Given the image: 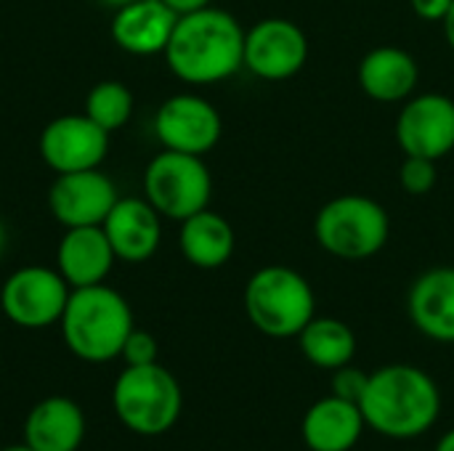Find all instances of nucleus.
I'll return each instance as SVG.
<instances>
[{"label":"nucleus","mask_w":454,"mask_h":451,"mask_svg":"<svg viewBox=\"0 0 454 451\" xmlns=\"http://www.w3.org/2000/svg\"><path fill=\"white\" fill-rule=\"evenodd\" d=\"M157 354H160V348H157L154 335H149V332L133 327V332L128 335V340H125L120 356L125 359L128 367H144V364H154V362H157Z\"/></svg>","instance_id":"393cba45"},{"label":"nucleus","mask_w":454,"mask_h":451,"mask_svg":"<svg viewBox=\"0 0 454 451\" xmlns=\"http://www.w3.org/2000/svg\"><path fill=\"white\" fill-rule=\"evenodd\" d=\"M3 451H35L32 447H27V444H21V447H5Z\"/></svg>","instance_id":"2f4dec72"},{"label":"nucleus","mask_w":454,"mask_h":451,"mask_svg":"<svg viewBox=\"0 0 454 451\" xmlns=\"http://www.w3.org/2000/svg\"><path fill=\"white\" fill-rule=\"evenodd\" d=\"M309 61V37L290 19H261L245 29V66L269 82L295 77Z\"/></svg>","instance_id":"1a4fd4ad"},{"label":"nucleus","mask_w":454,"mask_h":451,"mask_svg":"<svg viewBox=\"0 0 454 451\" xmlns=\"http://www.w3.org/2000/svg\"><path fill=\"white\" fill-rule=\"evenodd\" d=\"M85 114L106 133L120 130L133 117V93L120 80H101L85 96Z\"/></svg>","instance_id":"5701e85b"},{"label":"nucleus","mask_w":454,"mask_h":451,"mask_svg":"<svg viewBox=\"0 0 454 451\" xmlns=\"http://www.w3.org/2000/svg\"><path fill=\"white\" fill-rule=\"evenodd\" d=\"M106 152L109 133L98 128L85 112L61 114L51 120L40 133V157L56 175L98 167Z\"/></svg>","instance_id":"f8f14e48"},{"label":"nucleus","mask_w":454,"mask_h":451,"mask_svg":"<svg viewBox=\"0 0 454 451\" xmlns=\"http://www.w3.org/2000/svg\"><path fill=\"white\" fill-rule=\"evenodd\" d=\"M234 245L237 239H234L231 223L207 207L181 221L178 247H181V255L197 268L213 271V268L226 266L234 255Z\"/></svg>","instance_id":"412c9836"},{"label":"nucleus","mask_w":454,"mask_h":451,"mask_svg":"<svg viewBox=\"0 0 454 451\" xmlns=\"http://www.w3.org/2000/svg\"><path fill=\"white\" fill-rule=\"evenodd\" d=\"M367 380H370V375L364 369L346 364V367L335 369V375H333V396L359 404V399L364 396Z\"/></svg>","instance_id":"a878e982"},{"label":"nucleus","mask_w":454,"mask_h":451,"mask_svg":"<svg viewBox=\"0 0 454 451\" xmlns=\"http://www.w3.org/2000/svg\"><path fill=\"white\" fill-rule=\"evenodd\" d=\"M154 133L165 149L205 157L223 133L218 109L194 93H178L162 101L154 114Z\"/></svg>","instance_id":"9d476101"},{"label":"nucleus","mask_w":454,"mask_h":451,"mask_svg":"<svg viewBox=\"0 0 454 451\" xmlns=\"http://www.w3.org/2000/svg\"><path fill=\"white\" fill-rule=\"evenodd\" d=\"M112 407L117 420L138 436L168 433L184 409L178 380L162 364L125 367L112 388Z\"/></svg>","instance_id":"423d86ee"},{"label":"nucleus","mask_w":454,"mask_h":451,"mask_svg":"<svg viewBox=\"0 0 454 451\" xmlns=\"http://www.w3.org/2000/svg\"><path fill=\"white\" fill-rule=\"evenodd\" d=\"M117 199L120 194H117L114 181L98 167L77 170V173H59L48 191L51 215L64 229L101 226Z\"/></svg>","instance_id":"ddd939ff"},{"label":"nucleus","mask_w":454,"mask_h":451,"mask_svg":"<svg viewBox=\"0 0 454 451\" xmlns=\"http://www.w3.org/2000/svg\"><path fill=\"white\" fill-rule=\"evenodd\" d=\"M359 88L380 104L407 101L420 80L415 56L399 45H378L359 61Z\"/></svg>","instance_id":"a211bd4d"},{"label":"nucleus","mask_w":454,"mask_h":451,"mask_svg":"<svg viewBox=\"0 0 454 451\" xmlns=\"http://www.w3.org/2000/svg\"><path fill=\"white\" fill-rule=\"evenodd\" d=\"M98 3H104V5H109V8H122V5H128V3H133V0H98Z\"/></svg>","instance_id":"7c9ffc66"},{"label":"nucleus","mask_w":454,"mask_h":451,"mask_svg":"<svg viewBox=\"0 0 454 451\" xmlns=\"http://www.w3.org/2000/svg\"><path fill=\"white\" fill-rule=\"evenodd\" d=\"M59 324L67 348L77 359L104 364L122 354V346L133 332V311L128 300L106 284L77 287L69 292Z\"/></svg>","instance_id":"7ed1b4c3"},{"label":"nucleus","mask_w":454,"mask_h":451,"mask_svg":"<svg viewBox=\"0 0 454 451\" xmlns=\"http://www.w3.org/2000/svg\"><path fill=\"white\" fill-rule=\"evenodd\" d=\"M434 451H454V428L452 431H447V433L439 439V444H436V449Z\"/></svg>","instance_id":"c756f323"},{"label":"nucleus","mask_w":454,"mask_h":451,"mask_svg":"<svg viewBox=\"0 0 454 451\" xmlns=\"http://www.w3.org/2000/svg\"><path fill=\"white\" fill-rule=\"evenodd\" d=\"M213 178L202 157L165 149L160 152L144 173L146 202L170 221H186L189 215L210 205Z\"/></svg>","instance_id":"0eeeda50"},{"label":"nucleus","mask_w":454,"mask_h":451,"mask_svg":"<svg viewBox=\"0 0 454 451\" xmlns=\"http://www.w3.org/2000/svg\"><path fill=\"white\" fill-rule=\"evenodd\" d=\"M176 21L178 13L162 0H133L114 11L112 40L117 48L133 56L165 53Z\"/></svg>","instance_id":"2eb2a0df"},{"label":"nucleus","mask_w":454,"mask_h":451,"mask_svg":"<svg viewBox=\"0 0 454 451\" xmlns=\"http://www.w3.org/2000/svg\"><path fill=\"white\" fill-rule=\"evenodd\" d=\"M410 5L423 21H444L452 0H410Z\"/></svg>","instance_id":"bb28decb"},{"label":"nucleus","mask_w":454,"mask_h":451,"mask_svg":"<svg viewBox=\"0 0 454 451\" xmlns=\"http://www.w3.org/2000/svg\"><path fill=\"white\" fill-rule=\"evenodd\" d=\"M72 287L56 268L24 266L13 271L0 290V308L16 327L43 330L61 322Z\"/></svg>","instance_id":"6e6552de"},{"label":"nucleus","mask_w":454,"mask_h":451,"mask_svg":"<svg viewBox=\"0 0 454 451\" xmlns=\"http://www.w3.org/2000/svg\"><path fill=\"white\" fill-rule=\"evenodd\" d=\"M250 324L266 338H298L317 316V298L303 274L290 266H263L245 284Z\"/></svg>","instance_id":"20e7f679"},{"label":"nucleus","mask_w":454,"mask_h":451,"mask_svg":"<svg viewBox=\"0 0 454 451\" xmlns=\"http://www.w3.org/2000/svg\"><path fill=\"white\" fill-rule=\"evenodd\" d=\"M3 247H5V229H3V223H0V253H3Z\"/></svg>","instance_id":"473e14b6"},{"label":"nucleus","mask_w":454,"mask_h":451,"mask_svg":"<svg viewBox=\"0 0 454 451\" xmlns=\"http://www.w3.org/2000/svg\"><path fill=\"white\" fill-rule=\"evenodd\" d=\"M301 354L319 369H340L356 356V335L354 330L333 316H314L298 335Z\"/></svg>","instance_id":"4be33fe9"},{"label":"nucleus","mask_w":454,"mask_h":451,"mask_svg":"<svg viewBox=\"0 0 454 451\" xmlns=\"http://www.w3.org/2000/svg\"><path fill=\"white\" fill-rule=\"evenodd\" d=\"M117 255L101 226L67 229L56 247V271L67 279L72 290L104 284Z\"/></svg>","instance_id":"dca6fc26"},{"label":"nucleus","mask_w":454,"mask_h":451,"mask_svg":"<svg viewBox=\"0 0 454 451\" xmlns=\"http://www.w3.org/2000/svg\"><path fill=\"white\" fill-rule=\"evenodd\" d=\"M436 159L428 157H404L399 167V183L410 197H423L436 186Z\"/></svg>","instance_id":"b1692460"},{"label":"nucleus","mask_w":454,"mask_h":451,"mask_svg":"<svg viewBox=\"0 0 454 451\" xmlns=\"http://www.w3.org/2000/svg\"><path fill=\"white\" fill-rule=\"evenodd\" d=\"M168 8H173L178 16L181 13H192V11H200V8H205V5H210V0H162Z\"/></svg>","instance_id":"cd10ccee"},{"label":"nucleus","mask_w":454,"mask_h":451,"mask_svg":"<svg viewBox=\"0 0 454 451\" xmlns=\"http://www.w3.org/2000/svg\"><path fill=\"white\" fill-rule=\"evenodd\" d=\"M442 27H444V37H447L450 48L454 51V0L452 5H450V11H447V16H444V21H442Z\"/></svg>","instance_id":"c85d7f7f"},{"label":"nucleus","mask_w":454,"mask_h":451,"mask_svg":"<svg viewBox=\"0 0 454 451\" xmlns=\"http://www.w3.org/2000/svg\"><path fill=\"white\" fill-rule=\"evenodd\" d=\"M162 215L146 202V197H120L101 229L117 255L125 263L149 260L162 239Z\"/></svg>","instance_id":"4468645a"},{"label":"nucleus","mask_w":454,"mask_h":451,"mask_svg":"<svg viewBox=\"0 0 454 451\" xmlns=\"http://www.w3.org/2000/svg\"><path fill=\"white\" fill-rule=\"evenodd\" d=\"M364 428L367 423L359 404L325 396L306 409L301 436L311 451H351L359 444Z\"/></svg>","instance_id":"6ab92c4d"},{"label":"nucleus","mask_w":454,"mask_h":451,"mask_svg":"<svg viewBox=\"0 0 454 451\" xmlns=\"http://www.w3.org/2000/svg\"><path fill=\"white\" fill-rule=\"evenodd\" d=\"M359 409L370 431L410 441L428 433L442 415V393L434 377L412 364H388L370 375Z\"/></svg>","instance_id":"f03ea898"},{"label":"nucleus","mask_w":454,"mask_h":451,"mask_svg":"<svg viewBox=\"0 0 454 451\" xmlns=\"http://www.w3.org/2000/svg\"><path fill=\"white\" fill-rule=\"evenodd\" d=\"M85 441V412L67 396H48L24 420V444L35 451H77Z\"/></svg>","instance_id":"aec40b11"},{"label":"nucleus","mask_w":454,"mask_h":451,"mask_svg":"<svg viewBox=\"0 0 454 451\" xmlns=\"http://www.w3.org/2000/svg\"><path fill=\"white\" fill-rule=\"evenodd\" d=\"M170 72L189 85L229 80L245 66V29L221 8L181 13L165 48Z\"/></svg>","instance_id":"f257e3e1"},{"label":"nucleus","mask_w":454,"mask_h":451,"mask_svg":"<svg viewBox=\"0 0 454 451\" xmlns=\"http://www.w3.org/2000/svg\"><path fill=\"white\" fill-rule=\"evenodd\" d=\"M396 141L404 157L442 159L454 149V101L444 93L410 96L396 117Z\"/></svg>","instance_id":"9b49d317"},{"label":"nucleus","mask_w":454,"mask_h":451,"mask_svg":"<svg viewBox=\"0 0 454 451\" xmlns=\"http://www.w3.org/2000/svg\"><path fill=\"white\" fill-rule=\"evenodd\" d=\"M314 237L327 255L356 263L375 258L386 247L391 237V218L372 197L340 194L317 213Z\"/></svg>","instance_id":"39448f33"},{"label":"nucleus","mask_w":454,"mask_h":451,"mask_svg":"<svg viewBox=\"0 0 454 451\" xmlns=\"http://www.w3.org/2000/svg\"><path fill=\"white\" fill-rule=\"evenodd\" d=\"M412 324L436 343H454V268L423 271L407 295Z\"/></svg>","instance_id":"f3484780"}]
</instances>
